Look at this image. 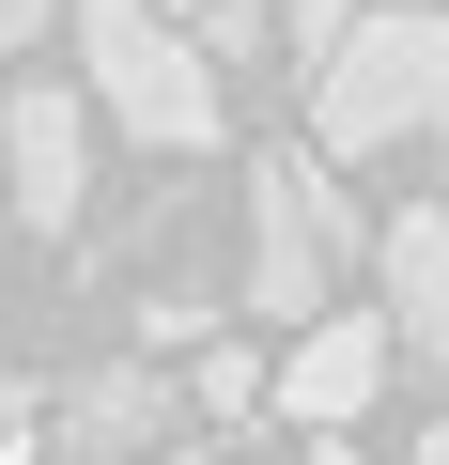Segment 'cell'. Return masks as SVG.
Segmentation results:
<instances>
[{
    "instance_id": "6da1fadb",
    "label": "cell",
    "mask_w": 449,
    "mask_h": 465,
    "mask_svg": "<svg viewBox=\"0 0 449 465\" xmlns=\"http://www.w3.org/2000/svg\"><path fill=\"white\" fill-rule=\"evenodd\" d=\"M310 140H326V155L449 140V16H434V0H387V16H356V32L310 63Z\"/></svg>"
},
{
    "instance_id": "7a4b0ae2",
    "label": "cell",
    "mask_w": 449,
    "mask_h": 465,
    "mask_svg": "<svg viewBox=\"0 0 449 465\" xmlns=\"http://www.w3.org/2000/svg\"><path fill=\"white\" fill-rule=\"evenodd\" d=\"M78 78H93V109H109L124 140H155V155H201V140H217V63H201V32L155 16V0H78Z\"/></svg>"
},
{
    "instance_id": "3957f363",
    "label": "cell",
    "mask_w": 449,
    "mask_h": 465,
    "mask_svg": "<svg viewBox=\"0 0 449 465\" xmlns=\"http://www.w3.org/2000/svg\"><path fill=\"white\" fill-rule=\"evenodd\" d=\"M341 249H356L341 186H326L310 155H264V171H249V311H279V326L341 311Z\"/></svg>"
},
{
    "instance_id": "277c9868",
    "label": "cell",
    "mask_w": 449,
    "mask_h": 465,
    "mask_svg": "<svg viewBox=\"0 0 449 465\" xmlns=\"http://www.w3.org/2000/svg\"><path fill=\"white\" fill-rule=\"evenodd\" d=\"M0 171H16V217L47 232V249H78V202H93V140H78V94L32 78L16 109H0Z\"/></svg>"
},
{
    "instance_id": "5b68a950",
    "label": "cell",
    "mask_w": 449,
    "mask_h": 465,
    "mask_svg": "<svg viewBox=\"0 0 449 465\" xmlns=\"http://www.w3.org/2000/svg\"><path fill=\"white\" fill-rule=\"evenodd\" d=\"M387 388V311H310L295 326V357L264 372V403L279 419H310V434H356V403Z\"/></svg>"
},
{
    "instance_id": "8992f818",
    "label": "cell",
    "mask_w": 449,
    "mask_h": 465,
    "mask_svg": "<svg viewBox=\"0 0 449 465\" xmlns=\"http://www.w3.org/2000/svg\"><path fill=\"white\" fill-rule=\"evenodd\" d=\"M186 434V388L155 372V357H109V372H78L63 403H47V450H78V465H140V450H171Z\"/></svg>"
},
{
    "instance_id": "52a82bcc",
    "label": "cell",
    "mask_w": 449,
    "mask_h": 465,
    "mask_svg": "<svg viewBox=\"0 0 449 465\" xmlns=\"http://www.w3.org/2000/svg\"><path fill=\"white\" fill-rule=\"evenodd\" d=\"M372 280H387V357H434L449 372V202H403L387 217Z\"/></svg>"
},
{
    "instance_id": "ba28073f",
    "label": "cell",
    "mask_w": 449,
    "mask_h": 465,
    "mask_svg": "<svg viewBox=\"0 0 449 465\" xmlns=\"http://www.w3.org/2000/svg\"><path fill=\"white\" fill-rule=\"evenodd\" d=\"M186 403H201V419H249V403H264V357H201Z\"/></svg>"
},
{
    "instance_id": "9c48e42d",
    "label": "cell",
    "mask_w": 449,
    "mask_h": 465,
    "mask_svg": "<svg viewBox=\"0 0 449 465\" xmlns=\"http://www.w3.org/2000/svg\"><path fill=\"white\" fill-rule=\"evenodd\" d=\"M47 450V388H16V372H0V465H32Z\"/></svg>"
},
{
    "instance_id": "30bf717a",
    "label": "cell",
    "mask_w": 449,
    "mask_h": 465,
    "mask_svg": "<svg viewBox=\"0 0 449 465\" xmlns=\"http://www.w3.org/2000/svg\"><path fill=\"white\" fill-rule=\"evenodd\" d=\"M47 16H63V0H0V63H16V47H32Z\"/></svg>"
},
{
    "instance_id": "8fae6325",
    "label": "cell",
    "mask_w": 449,
    "mask_h": 465,
    "mask_svg": "<svg viewBox=\"0 0 449 465\" xmlns=\"http://www.w3.org/2000/svg\"><path fill=\"white\" fill-rule=\"evenodd\" d=\"M310 465H356V450H341V434H310Z\"/></svg>"
},
{
    "instance_id": "7c38bea8",
    "label": "cell",
    "mask_w": 449,
    "mask_h": 465,
    "mask_svg": "<svg viewBox=\"0 0 449 465\" xmlns=\"http://www.w3.org/2000/svg\"><path fill=\"white\" fill-rule=\"evenodd\" d=\"M418 465H449V419H434V434H418Z\"/></svg>"
}]
</instances>
